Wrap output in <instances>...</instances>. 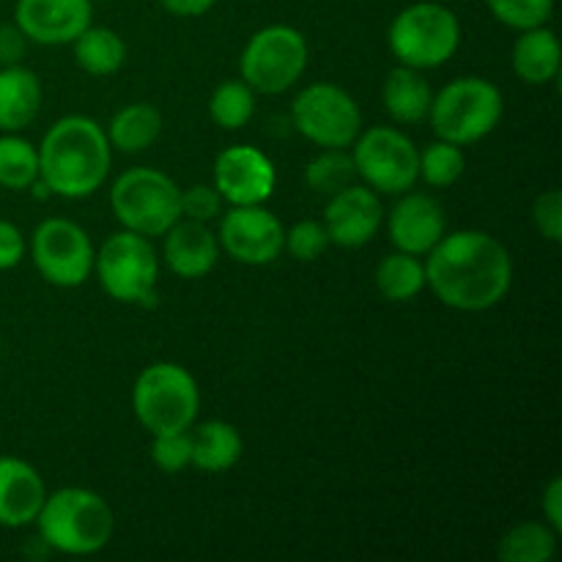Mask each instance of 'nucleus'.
Listing matches in <instances>:
<instances>
[{"label":"nucleus","mask_w":562,"mask_h":562,"mask_svg":"<svg viewBox=\"0 0 562 562\" xmlns=\"http://www.w3.org/2000/svg\"><path fill=\"white\" fill-rule=\"evenodd\" d=\"M510 283L514 261L508 247L486 231H448L426 258V285L453 311H492L508 296Z\"/></svg>","instance_id":"obj_1"},{"label":"nucleus","mask_w":562,"mask_h":562,"mask_svg":"<svg viewBox=\"0 0 562 562\" xmlns=\"http://www.w3.org/2000/svg\"><path fill=\"white\" fill-rule=\"evenodd\" d=\"M38 179L66 201L91 198L113 165V148L91 115H64L38 143Z\"/></svg>","instance_id":"obj_2"},{"label":"nucleus","mask_w":562,"mask_h":562,"mask_svg":"<svg viewBox=\"0 0 562 562\" xmlns=\"http://www.w3.org/2000/svg\"><path fill=\"white\" fill-rule=\"evenodd\" d=\"M33 525L49 552L91 558L102 552L113 538L115 516L102 494L91 488L66 486L47 494Z\"/></svg>","instance_id":"obj_3"},{"label":"nucleus","mask_w":562,"mask_h":562,"mask_svg":"<svg viewBox=\"0 0 562 562\" xmlns=\"http://www.w3.org/2000/svg\"><path fill=\"white\" fill-rule=\"evenodd\" d=\"M132 412L151 437L190 431L201 412L195 376L179 362H151L132 384Z\"/></svg>","instance_id":"obj_4"},{"label":"nucleus","mask_w":562,"mask_h":562,"mask_svg":"<svg viewBox=\"0 0 562 562\" xmlns=\"http://www.w3.org/2000/svg\"><path fill=\"white\" fill-rule=\"evenodd\" d=\"M387 44L401 66L420 71L439 69L459 49L461 22L445 3L420 0L393 16L387 27Z\"/></svg>","instance_id":"obj_5"},{"label":"nucleus","mask_w":562,"mask_h":562,"mask_svg":"<svg viewBox=\"0 0 562 562\" xmlns=\"http://www.w3.org/2000/svg\"><path fill=\"white\" fill-rule=\"evenodd\" d=\"M503 91L486 77H459L434 93L431 119L439 140L453 146H472L497 130L503 121Z\"/></svg>","instance_id":"obj_6"},{"label":"nucleus","mask_w":562,"mask_h":562,"mask_svg":"<svg viewBox=\"0 0 562 562\" xmlns=\"http://www.w3.org/2000/svg\"><path fill=\"white\" fill-rule=\"evenodd\" d=\"M93 272L104 294L124 305H154L159 283V256L148 236L119 231L93 256Z\"/></svg>","instance_id":"obj_7"},{"label":"nucleus","mask_w":562,"mask_h":562,"mask_svg":"<svg viewBox=\"0 0 562 562\" xmlns=\"http://www.w3.org/2000/svg\"><path fill=\"white\" fill-rule=\"evenodd\" d=\"M110 209L121 228L157 239L181 217V187L157 168H132L115 179Z\"/></svg>","instance_id":"obj_8"},{"label":"nucleus","mask_w":562,"mask_h":562,"mask_svg":"<svg viewBox=\"0 0 562 562\" xmlns=\"http://www.w3.org/2000/svg\"><path fill=\"white\" fill-rule=\"evenodd\" d=\"M307 49L305 36L291 25H267L247 38L239 58V75L256 93H285L305 75Z\"/></svg>","instance_id":"obj_9"},{"label":"nucleus","mask_w":562,"mask_h":562,"mask_svg":"<svg viewBox=\"0 0 562 562\" xmlns=\"http://www.w3.org/2000/svg\"><path fill=\"white\" fill-rule=\"evenodd\" d=\"M291 124L318 148H351L362 132V110L335 82H311L291 102Z\"/></svg>","instance_id":"obj_10"},{"label":"nucleus","mask_w":562,"mask_h":562,"mask_svg":"<svg viewBox=\"0 0 562 562\" xmlns=\"http://www.w3.org/2000/svg\"><path fill=\"white\" fill-rule=\"evenodd\" d=\"M415 140L395 126H371L351 143L357 179L379 195H404L417 184Z\"/></svg>","instance_id":"obj_11"},{"label":"nucleus","mask_w":562,"mask_h":562,"mask_svg":"<svg viewBox=\"0 0 562 562\" xmlns=\"http://www.w3.org/2000/svg\"><path fill=\"white\" fill-rule=\"evenodd\" d=\"M36 272L55 289H77L93 272V241L80 223L47 217L36 225L27 245Z\"/></svg>","instance_id":"obj_12"},{"label":"nucleus","mask_w":562,"mask_h":562,"mask_svg":"<svg viewBox=\"0 0 562 562\" xmlns=\"http://www.w3.org/2000/svg\"><path fill=\"white\" fill-rule=\"evenodd\" d=\"M285 228L278 214L263 203L258 206H231L220 214V250L245 267H267L283 252Z\"/></svg>","instance_id":"obj_13"},{"label":"nucleus","mask_w":562,"mask_h":562,"mask_svg":"<svg viewBox=\"0 0 562 562\" xmlns=\"http://www.w3.org/2000/svg\"><path fill=\"white\" fill-rule=\"evenodd\" d=\"M214 190L228 206H258L272 198L278 170L256 146H228L214 159Z\"/></svg>","instance_id":"obj_14"},{"label":"nucleus","mask_w":562,"mask_h":562,"mask_svg":"<svg viewBox=\"0 0 562 562\" xmlns=\"http://www.w3.org/2000/svg\"><path fill=\"white\" fill-rule=\"evenodd\" d=\"M322 223L327 228L329 245H338L344 250L366 247L382 231V198L366 184L346 187V190L329 195Z\"/></svg>","instance_id":"obj_15"},{"label":"nucleus","mask_w":562,"mask_h":562,"mask_svg":"<svg viewBox=\"0 0 562 562\" xmlns=\"http://www.w3.org/2000/svg\"><path fill=\"white\" fill-rule=\"evenodd\" d=\"M91 0H16L14 25L42 47L71 44L91 25Z\"/></svg>","instance_id":"obj_16"},{"label":"nucleus","mask_w":562,"mask_h":562,"mask_svg":"<svg viewBox=\"0 0 562 562\" xmlns=\"http://www.w3.org/2000/svg\"><path fill=\"white\" fill-rule=\"evenodd\" d=\"M387 234L395 250L409 252V256H428L448 234L442 203L426 192H404L401 201L390 209Z\"/></svg>","instance_id":"obj_17"},{"label":"nucleus","mask_w":562,"mask_h":562,"mask_svg":"<svg viewBox=\"0 0 562 562\" xmlns=\"http://www.w3.org/2000/svg\"><path fill=\"white\" fill-rule=\"evenodd\" d=\"M162 236V258L176 278H206V274L217 267L220 241L217 234L209 228V223L179 217Z\"/></svg>","instance_id":"obj_18"},{"label":"nucleus","mask_w":562,"mask_h":562,"mask_svg":"<svg viewBox=\"0 0 562 562\" xmlns=\"http://www.w3.org/2000/svg\"><path fill=\"white\" fill-rule=\"evenodd\" d=\"M47 499V486L33 464L16 456H0V527L20 530L36 521Z\"/></svg>","instance_id":"obj_19"},{"label":"nucleus","mask_w":562,"mask_h":562,"mask_svg":"<svg viewBox=\"0 0 562 562\" xmlns=\"http://www.w3.org/2000/svg\"><path fill=\"white\" fill-rule=\"evenodd\" d=\"M562 64L560 42L552 27L538 25L519 31V38L510 49V69L527 86H547L558 80Z\"/></svg>","instance_id":"obj_20"},{"label":"nucleus","mask_w":562,"mask_h":562,"mask_svg":"<svg viewBox=\"0 0 562 562\" xmlns=\"http://www.w3.org/2000/svg\"><path fill=\"white\" fill-rule=\"evenodd\" d=\"M42 110V82L22 64L0 66V132H22Z\"/></svg>","instance_id":"obj_21"},{"label":"nucleus","mask_w":562,"mask_h":562,"mask_svg":"<svg viewBox=\"0 0 562 562\" xmlns=\"http://www.w3.org/2000/svg\"><path fill=\"white\" fill-rule=\"evenodd\" d=\"M190 448H192V467L209 475H220L239 464L241 450V434L236 426L225 420H209L201 426L190 428Z\"/></svg>","instance_id":"obj_22"},{"label":"nucleus","mask_w":562,"mask_h":562,"mask_svg":"<svg viewBox=\"0 0 562 562\" xmlns=\"http://www.w3.org/2000/svg\"><path fill=\"white\" fill-rule=\"evenodd\" d=\"M431 82L423 77L420 69H412V66H395L387 75L382 88V102L384 110L393 121L398 124H420L428 119V110H431Z\"/></svg>","instance_id":"obj_23"},{"label":"nucleus","mask_w":562,"mask_h":562,"mask_svg":"<svg viewBox=\"0 0 562 562\" xmlns=\"http://www.w3.org/2000/svg\"><path fill=\"white\" fill-rule=\"evenodd\" d=\"M110 148L124 154H140L157 143L162 135V113L148 102H132L124 104L119 113L110 119L108 130Z\"/></svg>","instance_id":"obj_24"},{"label":"nucleus","mask_w":562,"mask_h":562,"mask_svg":"<svg viewBox=\"0 0 562 562\" xmlns=\"http://www.w3.org/2000/svg\"><path fill=\"white\" fill-rule=\"evenodd\" d=\"M71 49H75L77 66L91 77H110L126 64V44L113 27L88 25L71 42Z\"/></svg>","instance_id":"obj_25"},{"label":"nucleus","mask_w":562,"mask_h":562,"mask_svg":"<svg viewBox=\"0 0 562 562\" xmlns=\"http://www.w3.org/2000/svg\"><path fill=\"white\" fill-rule=\"evenodd\" d=\"M376 289L387 302H409L426 289V263L420 256L409 252H390L376 263Z\"/></svg>","instance_id":"obj_26"},{"label":"nucleus","mask_w":562,"mask_h":562,"mask_svg":"<svg viewBox=\"0 0 562 562\" xmlns=\"http://www.w3.org/2000/svg\"><path fill=\"white\" fill-rule=\"evenodd\" d=\"M558 530L547 521H521L503 536L497 558L503 562H549L558 554Z\"/></svg>","instance_id":"obj_27"},{"label":"nucleus","mask_w":562,"mask_h":562,"mask_svg":"<svg viewBox=\"0 0 562 562\" xmlns=\"http://www.w3.org/2000/svg\"><path fill=\"white\" fill-rule=\"evenodd\" d=\"M38 179V148L20 137V132L0 135V187L3 190H31Z\"/></svg>","instance_id":"obj_28"},{"label":"nucleus","mask_w":562,"mask_h":562,"mask_svg":"<svg viewBox=\"0 0 562 562\" xmlns=\"http://www.w3.org/2000/svg\"><path fill=\"white\" fill-rule=\"evenodd\" d=\"M357 181L349 148H322L305 168V184L318 195H335Z\"/></svg>","instance_id":"obj_29"},{"label":"nucleus","mask_w":562,"mask_h":562,"mask_svg":"<svg viewBox=\"0 0 562 562\" xmlns=\"http://www.w3.org/2000/svg\"><path fill=\"white\" fill-rule=\"evenodd\" d=\"M209 115L220 130H241L256 115V91L245 80L220 82L209 99Z\"/></svg>","instance_id":"obj_30"},{"label":"nucleus","mask_w":562,"mask_h":562,"mask_svg":"<svg viewBox=\"0 0 562 562\" xmlns=\"http://www.w3.org/2000/svg\"><path fill=\"white\" fill-rule=\"evenodd\" d=\"M467 168V157L461 151V146H453L448 140H434L428 143L426 148L417 157V179L426 181L428 187H453L456 181L464 176Z\"/></svg>","instance_id":"obj_31"},{"label":"nucleus","mask_w":562,"mask_h":562,"mask_svg":"<svg viewBox=\"0 0 562 562\" xmlns=\"http://www.w3.org/2000/svg\"><path fill=\"white\" fill-rule=\"evenodd\" d=\"M488 11L510 31L547 25L554 14V0H486Z\"/></svg>","instance_id":"obj_32"},{"label":"nucleus","mask_w":562,"mask_h":562,"mask_svg":"<svg viewBox=\"0 0 562 562\" xmlns=\"http://www.w3.org/2000/svg\"><path fill=\"white\" fill-rule=\"evenodd\" d=\"M327 247V228H324V223H318V220H300V223H294L285 231L283 250L289 252L291 258H296V261H316V258L324 256Z\"/></svg>","instance_id":"obj_33"},{"label":"nucleus","mask_w":562,"mask_h":562,"mask_svg":"<svg viewBox=\"0 0 562 562\" xmlns=\"http://www.w3.org/2000/svg\"><path fill=\"white\" fill-rule=\"evenodd\" d=\"M151 461L165 475H179L187 467H192L190 431L157 434V437H151Z\"/></svg>","instance_id":"obj_34"},{"label":"nucleus","mask_w":562,"mask_h":562,"mask_svg":"<svg viewBox=\"0 0 562 562\" xmlns=\"http://www.w3.org/2000/svg\"><path fill=\"white\" fill-rule=\"evenodd\" d=\"M223 195L214 190V184H195L190 190H181V217L198 220V223H212L223 214Z\"/></svg>","instance_id":"obj_35"},{"label":"nucleus","mask_w":562,"mask_h":562,"mask_svg":"<svg viewBox=\"0 0 562 562\" xmlns=\"http://www.w3.org/2000/svg\"><path fill=\"white\" fill-rule=\"evenodd\" d=\"M532 225L547 241L558 245L562 239V192L547 190L532 203Z\"/></svg>","instance_id":"obj_36"},{"label":"nucleus","mask_w":562,"mask_h":562,"mask_svg":"<svg viewBox=\"0 0 562 562\" xmlns=\"http://www.w3.org/2000/svg\"><path fill=\"white\" fill-rule=\"evenodd\" d=\"M27 252V241L22 231L9 220H0V272L20 267Z\"/></svg>","instance_id":"obj_37"},{"label":"nucleus","mask_w":562,"mask_h":562,"mask_svg":"<svg viewBox=\"0 0 562 562\" xmlns=\"http://www.w3.org/2000/svg\"><path fill=\"white\" fill-rule=\"evenodd\" d=\"M25 49H27V38L14 22H11V25H0V66L22 64Z\"/></svg>","instance_id":"obj_38"},{"label":"nucleus","mask_w":562,"mask_h":562,"mask_svg":"<svg viewBox=\"0 0 562 562\" xmlns=\"http://www.w3.org/2000/svg\"><path fill=\"white\" fill-rule=\"evenodd\" d=\"M541 514H543V521H547L552 530L562 532V481L560 477H552L549 486L543 488Z\"/></svg>","instance_id":"obj_39"},{"label":"nucleus","mask_w":562,"mask_h":562,"mask_svg":"<svg viewBox=\"0 0 562 562\" xmlns=\"http://www.w3.org/2000/svg\"><path fill=\"white\" fill-rule=\"evenodd\" d=\"M159 5L173 16H203L217 5V0H159Z\"/></svg>","instance_id":"obj_40"}]
</instances>
